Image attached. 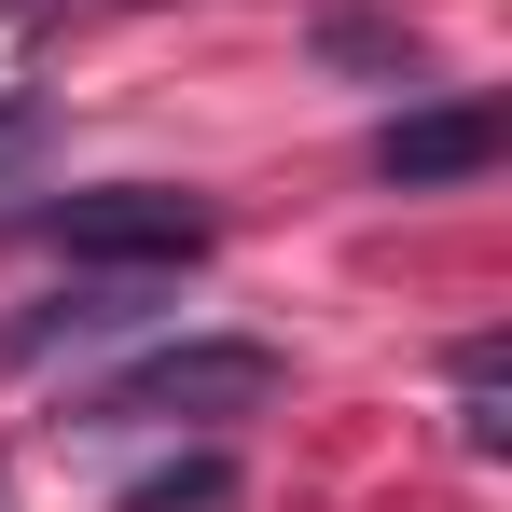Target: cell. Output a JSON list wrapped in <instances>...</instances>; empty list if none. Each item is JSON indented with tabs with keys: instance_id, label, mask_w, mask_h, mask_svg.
<instances>
[{
	"instance_id": "obj_1",
	"label": "cell",
	"mask_w": 512,
	"mask_h": 512,
	"mask_svg": "<svg viewBox=\"0 0 512 512\" xmlns=\"http://www.w3.org/2000/svg\"><path fill=\"white\" fill-rule=\"evenodd\" d=\"M277 388H291V360L263 333H180V346H153V360H125L84 416L97 429H208V416H263Z\"/></svg>"
},
{
	"instance_id": "obj_2",
	"label": "cell",
	"mask_w": 512,
	"mask_h": 512,
	"mask_svg": "<svg viewBox=\"0 0 512 512\" xmlns=\"http://www.w3.org/2000/svg\"><path fill=\"white\" fill-rule=\"evenodd\" d=\"M42 250H70L84 277H180V263L222 250V208L208 194H167V180H111V194H56L28 208Z\"/></svg>"
},
{
	"instance_id": "obj_6",
	"label": "cell",
	"mask_w": 512,
	"mask_h": 512,
	"mask_svg": "<svg viewBox=\"0 0 512 512\" xmlns=\"http://www.w3.org/2000/svg\"><path fill=\"white\" fill-rule=\"evenodd\" d=\"M222 499H236V471H222V457H180V471H153V485H125L111 512H222Z\"/></svg>"
},
{
	"instance_id": "obj_5",
	"label": "cell",
	"mask_w": 512,
	"mask_h": 512,
	"mask_svg": "<svg viewBox=\"0 0 512 512\" xmlns=\"http://www.w3.org/2000/svg\"><path fill=\"white\" fill-rule=\"evenodd\" d=\"M305 56L319 70H388V84H416V28H374V14H305Z\"/></svg>"
},
{
	"instance_id": "obj_4",
	"label": "cell",
	"mask_w": 512,
	"mask_h": 512,
	"mask_svg": "<svg viewBox=\"0 0 512 512\" xmlns=\"http://www.w3.org/2000/svg\"><path fill=\"white\" fill-rule=\"evenodd\" d=\"M125 319H153V277H84L70 263V291H42L28 319H0V374L56 360V346H97V333H125Z\"/></svg>"
},
{
	"instance_id": "obj_7",
	"label": "cell",
	"mask_w": 512,
	"mask_h": 512,
	"mask_svg": "<svg viewBox=\"0 0 512 512\" xmlns=\"http://www.w3.org/2000/svg\"><path fill=\"white\" fill-rule=\"evenodd\" d=\"M42 139H56V97H42V84H14V97H0V180L28 167Z\"/></svg>"
},
{
	"instance_id": "obj_3",
	"label": "cell",
	"mask_w": 512,
	"mask_h": 512,
	"mask_svg": "<svg viewBox=\"0 0 512 512\" xmlns=\"http://www.w3.org/2000/svg\"><path fill=\"white\" fill-rule=\"evenodd\" d=\"M499 153H512V111H499V97H429V111H388V125H374L360 167L388 180V194H457V180H485Z\"/></svg>"
}]
</instances>
